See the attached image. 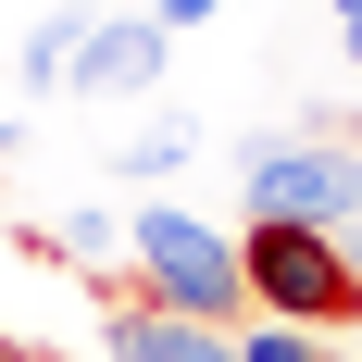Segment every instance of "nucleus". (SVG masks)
<instances>
[{
  "instance_id": "f257e3e1",
  "label": "nucleus",
  "mask_w": 362,
  "mask_h": 362,
  "mask_svg": "<svg viewBox=\"0 0 362 362\" xmlns=\"http://www.w3.org/2000/svg\"><path fill=\"white\" fill-rule=\"evenodd\" d=\"M125 288L163 300V313H187V325H250V275H238V238L200 213H175V200H150L138 225H125Z\"/></svg>"
},
{
  "instance_id": "f03ea898",
  "label": "nucleus",
  "mask_w": 362,
  "mask_h": 362,
  "mask_svg": "<svg viewBox=\"0 0 362 362\" xmlns=\"http://www.w3.org/2000/svg\"><path fill=\"white\" fill-rule=\"evenodd\" d=\"M238 275H250V313L275 325H325V337L362 325V250L325 225H238Z\"/></svg>"
},
{
  "instance_id": "7ed1b4c3",
  "label": "nucleus",
  "mask_w": 362,
  "mask_h": 362,
  "mask_svg": "<svg viewBox=\"0 0 362 362\" xmlns=\"http://www.w3.org/2000/svg\"><path fill=\"white\" fill-rule=\"evenodd\" d=\"M238 187H250V225H325V238H350V213H362V163H337V138H262L238 163Z\"/></svg>"
},
{
  "instance_id": "20e7f679",
  "label": "nucleus",
  "mask_w": 362,
  "mask_h": 362,
  "mask_svg": "<svg viewBox=\"0 0 362 362\" xmlns=\"http://www.w3.org/2000/svg\"><path fill=\"white\" fill-rule=\"evenodd\" d=\"M163 50H175V37L150 25V13H100L63 88H75V100H125V88H150V75H163Z\"/></svg>"
},
{
  "instance_id": "39448f33",
  "label": "nucleus",
  "mask_w": 362,
  "mask_h": 362,
  "mask_svg": "<svg viewBox=\"0 0 362 362\" xmlns=\"http://www.w3.org/2000/svg\"><path fill=\"white\" fill-rule=\"evenodd\" d=\"M88 25H100V13H50V25L25 37V63H13V75H25V88H63V75H75V50H88Z\"/></svg>"
},
{
  "instance_id": "423d86ee",
  "label": "nucleus",
  "mask_w": 362,
  "mask_h": 362,
  "mask_svg": "<svg viewBox=\"0 0 362 362\" xmlns=\"http://www.w3.org/2000/svg\"><path fill=\"white\" fill-rule=\"evenodd\" d=\"M238 362H337V350H325V325H275V313H250V325H238Z\"/></svg>"
},
{
  "instance_id": "0eeeda50",
  "label": "nucleus",
  "mask_w": 362,
  "mask_h": 362,
  "mask_svg": "<svg viewBox=\"0 0 362 362\" xmlns=\"http://www.w3.org/2000/svg\"><path fill=\"white\" fill-rule=\"evenodd\" d=\"M125 175H150V187H163V175H187V138H175V125H150V138H125Z\"/></svg>"
},
{
  "instance_id": "6e6552de",
  "label": "nucleus",
  "mask_w": 362,
  "mask_h": 362,
  "mask_svg": "<svg viewBox=\"0 0 362 362\" xmlns=\"http://www.w3.org/2000/svg\"><path fill=\"white\" fill-rule=\"evenodd\" d=\"M50 238H63L75 262H100V250H112V213H63V225H50Z\"/></svg>"
},
{
  "instance_id": "1a4fd4ad",
  "label": "nucleus",
  "mask_w": 362,
  "mask_h": 362,
  "mask_svg": "<svg viewBox=\"0 0 362 362\" xmlns=\"http://www.w3.org/2000/svg\"><path fill=\"white\" fill-rule=\"evenodd\" d=\"M150 25H163V37H187V25H213V0H150Z\"/></svg>"
},
{
  "instance_id": "9d476101",
  "label": "nucleus",
  "mask_w": 362,
  "mask_h": 362,
  "mask_svg": "<svg viewBox=\"0 0 362 362\" xmlns=\"http://www.w3.org/2000/svg\"><path fill=\"white\" fill-rule=\"evenodd\" d=\"M0 362H50V350H37V337H13V325H0Z\"/></svg>"
},
{
  "instance_id": "9b49d317",
  "label": "nucleus",
  "mask_w": 362,
  "mask_h": 362,
  "mask_svg": "<svg viewBox=\"0 0 362 362\" xmlns=\"http://www.w3.org/2000/svg\"><path fill=\"white\" fill-rule=\"evenodd\" d=\"M337 37H350V63H362V13H350V25H337Z\"/></svg>"
},
{
  "instance_id": "f8f14e48",
  "label": "nucleus",
  "mask_w": 362,
  "mask_h": 362,
  "mask_svg": "<svg viewBox=\"0 0 362 362\" xmlns=\"http://www.w3.org/2000/svg\"><path fill=\"white\" fill-rule=\"evenodd\" d=\"M325 13H337V25H350V13H362V0H325Z\"/></svg>"
},
{
  "instance_id": "ddd939ff",
  "label": "nucleus",
  "mask_w": 362,
  "mask_h": 362,
  "mask_svg": "<svg viewBox=\"0 0 362 362\" xmlns=\"http://www.w3.org/2000/svg\"><path fill=\"white\" fill-rule=\"evenodd\" d=\"M350 250H362V213H350Z\"/></svg>"
}]
</instances>
